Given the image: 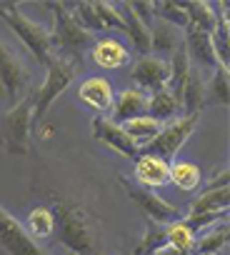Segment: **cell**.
<instances>
[{"instance_id": "obj_1", "label": "cell", "mask_w": 230, "mask_h": 255, "mask_svg": "<svg viewBox=\"0 0 230 255\" xmlns=\"http://www.w3.org/2000/svg\"><path fill=\"white\" fill-rule=\"evenodd\" d=\"M33 93L20 98L0 115V148L10 155H28L33 150Z\"/></svg>"}, {"instance_id": "obj_2", "label": "cell", "mask_w": 230, "mask_h": 255, "mask_svg": "<svg viewBox=\"0 0 230 255\" xmlns=\"http://www.w3.org/2000/svg\"><path fill=\"white\" fill-rule=\"evenodd\" d=\"M78 75H80V63L78 60L65 58V55H58V53L50 55V60L45 65V80L38 88V93H33V98H35V105H33V120H35V125L43 123V118L50 110V105L70 88V83Z\"/></svg>"}, {"instance_id": "obj_3", "label": "cell", "mask_w": 230, "mask_h": 255, "mask_svg": "<svg viewBox=\"0 0 230 255\" xmlns=\"http://www.w3.org/2000/svg\"><path fill=\"white\" fill-rule=\"evenodd\" d=\"M55 228L60 230V240L75 255H100V245L95 240L93 220L78 205H55Z\"/></svg>"}, {"instance_id": "obj_4", "label": "cell", "mask_w": 230, "mask_h": 255, "mask_svg": "<svg viewBox=\"0 0 230 255\" xmlns=\"http://www.w3.org/2000/svg\"><path fill=\"white\" fill-rule=\"evenodd\" d=\"M0 20L18 35V40L33 53V58L40 65H48L53 55V38L45 25L28 18L15 3H0Z\"/></svg>"}, {"instance_id": "obj_5", "label": "cell", "mask_w": 230, "mask_h": 255, "mask_svg": "<svg viewBox=\"0 0 230 255\" xmlns=\"http://www.w3.org/2000/svg\"><path fill=\"white\" fill-rule=\"evenodd\" d=\"M50 10L55 15V28L50 33L53 38V53L73 58V60H83L85 48H90L95 43V33L85 30L78 18L73 15V8L63 5V3H50Z\"/></svg>"}, {"instance_id": "obj_6", "label": "cell", "mask_w": 230, "mask_h": 255, "mask_svg": "<svg viewBox=\"0 0 230 255\" xmlns=\"http://www.w3.org/2000/svg\"><path fill=\"white\" fill-rule=\"evenodd\" d=\"M198 120H200V115H180V118H175L173 123H168L165 128H160V133L148 145H143L140 153L155 155V158L170 163L178 155V150L183 148V143L195 133Z\"/></svg>"}, {"instance_id": "obj_7", "label": "cell", "mask_w": 230, "mask_h": 255, "mask_svg": "<svg viewBox=\"0 0 230 255\" xmlns=\"http://www.w3.org/2000/svg\"><path fill=\"white\" fill-rule=\"evenodd\" d=\"M120 180H123L125 193L138 203V208L148 215V220L160 223V225H170V223H175V220H183V213H180V208H178L175 203H168V200H165L163 195H158L155 190L133 183L128 175H120Z\"/></svg>"}, {"instance_id": "obj_8", "label": "cell", "mask_w": 230, "mask_h": 255, "mask_svg": "<svg viewBox=\"0 0 230 255\" xmlns=\"http://www.w3.org/2000/svg\"><path fill=\"white\" fill-rule=\"evenodd\" d=\"M0 88H3L8 103L13 105L20 98V93L28 88V68L23 58L15 50H10L3 40H0Z\"/></svg>"}, {"instance_id": "obj_9", "label": "cell", "mask_w": 230, "mask_h": 255, "mask_svg": "<svg viewBox=\"0 0 230 255\" xmlns=\"http://www.w3.org/2000/svg\"><path fill=\"white\" fill-rule=\"evenodd\" d=\"M0 245L10 255H50L28 235V230L3 205H0Z\"/></svg>"}, {"instance_id": "obj_10", "label": "cell", "mask_w": 230, "mask_h": 255, "mask_svg": "<svg viewBox=\"0 0 230 255\" xmlns=\"http://www.w3.org/2000/svg\"><path fill=\"white\" fill-rule=\"evenodd\" d=\"M90 133H93L95 140L105 143L108 148H113L115 153H120V155H125V158H130V160H135V158L140 155V148L125 135L123 125L115 123V120L108 118V115H95V118H93Z\"/></svg>"}, {"instance_id": "obj_11", "label": "cell", "mask_w": 230, "mask_h": 255, "mask_svg": "<svg viewBox=\"0 0 230 255\" xmlns=\"http://www.w3.org/2000/svg\"><path fill=\"white\" fill-rule=\"evenodd\" d=\"M130 78L138 83V90H160V88H168V80H170V63L160 55H140L135 60V65L130 68Z\"/></svg>"}, {"instance_id": "obj_12", "label": "cell", "mask_w": 230, "mask_h": 255, "mask_svg": "<svg viewBox=\"0 0 230 255\" xmlns=\"http://www.w3.org/2000/svg\"><path fill=\"white\" fill-rule=\"evenodd\" d=\"M78 98L83 105H88L90 110H95L98 115H105L113 110V100H115V93H113V85L108 78H100V75H93V78H85L78 88Z\"/></svg>"}, {"instance_id": "obj_13", "label": "cell", "mask_w": 230, "mask_h": 255, "mask_svg": "<svg viewBox=\"0 0 230 255\" xmlns=\"http://www.w3.org/2000/svg\"><path fill=\"white\" fill-rule=\"evenodd\" d=\"M90 58L98 68L115 70V68H123V65L130 63V50L118 38H100V40L93 43Z\"/></svg>"}, {"instance_id": "obj_14", "label": "cell", "mask_w": 230, "mask_h": 255, "mask_svg": "<svg viewBox=\"0 0 230 255\" xmlns=\"http://www.w3.org/2000/svg\"><path fill=\"white\" fill-rule=\"evenodd\" d=\"M135 180H138V185L150 188V190L163 188L170 183V163H165L155 155L140 153L135 158Z\"/></svg>"}, {"instance_id": "obj_15", "label": "cell", "mask_w": 230, "mask_h": 255, "mask_svg": "<svg viewBox=\"0 0 230 255\" xmlns=\"http://www.w3.org/2000/svg\"><path fill=\"white\" fill-rule=\"evenodd\" d=\"M113 120L115 123H125L133 118L148 115V95L138 88H125L118 98L113 100Z\"/></svg>"}, {"instance_id": "obj_16", "label": "cell", "mask_w": 230, "mask_h": 255, "mask_svg": "<svg viewBox=\"0 0 230 255\" xmlns=\"http://www.w3.org/2000/svg\"><path fill=\"white\" fill-rule=\"evenodd\" d=\"M183 40H185L183 30L165 23V20H160V18H155V23L150 25V53L153 55H160V58L165 53L173 55L183 45Z\"/></svg>"}, {"instance_id": "obj_17", "label": "cell", "mask_w": 230, "mask_h": 255, "mask_svg": "<svg viewBox=\"0 0 230 255\" xmlns=\"http://www.w3.org/2000/svg\"><path fill=\"white\" fill-rule=\"evenodd\" d=\"M178 100H180V108H183L185 115H200L203 113V108L208 103H205V80H203L200 70L190 68V75H188Z\"/></svg>"}, {"instance_id": "obj_18", "label": "cell", "mask_w": 230, "mask_h": 255, "mask_svg": "<svg viewBox=\"0 0 230 255\" xmlns=\"http://www.w3.org/2000/svg\"><path fill=\"white\" fill-rule=\"evenodd\" d=\"M180 113H183L180 100H178V95L170 88H160V90H155L148 98V115L153 120H158V123L175 120V118H180Z\"/></svg>"}, {"instance_id": "obj_19", "label": "cell", "mask_w": 230, "mask_h": 255, "mask_svg": "<svg viewBox=\"0 0 230 255\" xmlns=\"http://www.w3.org/2000/svg\"><path fill=\"white\" fill-rule=\"evenodd\" d=\"M120 15H123V33L133 40V45L143 53V55H148L150 53V28L135 15V10H133V5L130 3H123L120 8Z\"/></svg>"}, {"instance_id": "obj_20", "label": "cell", "mask_w": 230, "mask_h": 255, "mask_svg": "<svg viewBox=\"0 0 230 255\" xmlns=\"http://www.w3.org/2000/svg\"><path fill=\"white\" fill-rule=\"evenodd\" d=\"M185 48H188L190 63H200V65H208V68L218 65V58H215V50H213V43H210V33L185 30Z\"/></svg>"}, {"instance_id": "obj_21", "label": "cell", "mask_w": 230, "mask_h": 255, "mask_svg": "<svg viewBox=\"0 0 230 255\" xmlns=\"http://www.w3.org/2000/svg\"><path fill=\"white\" fill-rule=\"evenodd\" d=\"M225 245H228V223H218L203 230L200 235H195V245L190 255H213V253L225 250Z\"/></svg>"}, {"instance_id": "obj_22", "label": "cell", "mask_w": 230, "mask_h": 255, "mask_svg": "<svg viewBox=\"0 0 230 255\" xmlns=\"http://www.w3.org/2000/svg\"><path fill=\"white\" fill-rule=\"evenodd\" d=\"M180 8L188 15V30L213 33L218 28V15L210 3H180Z\"/></svg>"}, {"instance_id": "obj_23", "label": "cell", "mask_w": 230, "mask_h": 255, "mask_svg": "<svg viewBox=\"0 0 230 255\" xmlns=\"http://www.w3.org/2000/svg\"><path fill=\"white\" fill-rule=\"evenodd\" d=\"M123 125V130H125V135L138 145V148H143V145H148L158 133H160V128H163V123H158V120H153L150 115H143V118H133V120H125V123H120Z\"/></svg>"}, {"instance_id": "obj_24", "label": "cell", "mask_w": 230, "mask_h": 255, "mask_svg": "<svg viewBox=\"0 0 230 255\" xmlns=\"http://www.w3.org/2000/svg\"><path fill=\"white\" fill-rule=\"evenodd\" d=\"M230 205V188H215V190H203L193 203L188 215H200V213H223Z\"/></svg>"}, {"instance_id": "obj_25", "label": "cell", "mask_w": 230, "mask_h": 255, "mask_svg": "<svg viewBox=\"0 0 230 255\" xmlns=\"http://www.w3.org/2000/svg\"><path fill=\"white\" fill-rule=\"evenodd\" d=\"M205 103H218L228 108L230 103V75L225 65H215L210 80L205 83Z\"/></svg>"}, {"instance_id": "obj_26", "label": "cell", "mask_w": 230, "mask_h": 255, "mask_svg": "<svg viewBox=\"0 0 230 255\" xmlns=\"http://www.w3.org/2000/svg\"><path fill=\"white\" fill-rule=\"evenodd\" d=\"M25 223H28L25 230L33 240H48L55 233V213L45 205H38L35 210H30Z\"/></svg>"}, {"instance_id": "obj_27", "label": "cell", "mask_w": 230, "mask_h": 255, "mask_svg": "<svg viewBox=\"0 0 230 255\" xmlns=\"http://www.w3.org/2000/svg\"><path fill=\"white\" fill-rule=\"evenodd\" d=\"M170 183H175L180 190L190 193V190H198L203 185V173L195 163L178 160V163H170Z\"/></svg>"}, {"instance_id": "obj_28", "label": "cell", "mask_w": 230, "mask_h": 255, "mask_svg": "<svg viewBox=\"0 0 230 255\" xmlns=\"http://www.w3.org/2000/svg\"><path fill=\"white\" fill-rule=\"evenodd\" d=\"M165 243L173 245L175 250H183V253L190 255V250H193V245H195V233H193L183 220H175V223L165 225Z\"/></svg>"}, {"instance_id": "obj_29", "label": "cell", "mask_w": 230, "mask_h": 255, "mask_svg": "<svg viewBox=\"0 0 230 255\" xmlns=\"http://www.w3.org/2000/svg\"><path fill=\"white\" fill-rule=\"evenodd\" d=\"M160 245H165V225L148 220V225H145V235H143L140 245L135 248V255H150V253L158 250Z\"/></svg>"}, {"instance_id": "obj_30", "label": "cell", "mask_w": 230, "mask_h": 255, "mask_svg": "<svg viewBox=\"0 0 230 255\" xmlns=\"http://www.w3.org/2000/svg\"><path fill=\"white\" fill-rule=\"evenodd\" d=\"M93 8H95V13H98V18H100L105 30H113V28L123 30L125 28L123 25V15H120V10L115 5H110V3H93Z\"/></svg>"}, {"instance_id": "obj_31", "label": "cell", "mask_w": 230, "mask_h": 255, "mask_svg": "<svg viewBox=\"0 0 230 255\" xmlns=\"http://www.w3.org/2000/svg\"><path fill=\"white\" fill-rule=\"evenodd\" d=\"M73 15H75L78 23H80L85 30H90V33L105 30L103 23H100V18H98V13H95V8H93V3H80V5H75V8H73Z\"/></svg>"}, {"instance_id": "obj_32", "label": "cell", "mask_w": 230, "mask_h": 255, "mask_svg": "<svg viewBox=\"0 0 230 255\" xmlns=\"http://www.w3.org/2000/svg\"><path fill=\"white\" fill-rule=\"evenodd\" d=\"M230 183V170L228 168H220L218 173H213V178L208 180V188L205 190H215V188H228Z\"/></svg>"}, {"instance_id": "obj_33", "label": "cell", "mask_w": 230, "mask_h": 255, "mask_svg": "<svg viewBox=\"0 0 230 255\" xmlns=\"http://www.w3.org/2000/svg\"><path fill=\"white\" fill-rule=\"evenodd\" d=\"M150 255H188V253H183V250H175L173 245H168V243H165V245H160L158 250H153Z\"/></svg>"}, {"instance_id": "obj_34", "label": "cell", "mask_w": 230, "mask_h": 255, "mask_svg": "<svg viewBox=\"0 0 230 255\" xmlns=\"http://www.w3.org/2000/svg\"><path fill=\"white\" fill-rule=\"evenodd\" d=\"M213 255H223V250H220V253H213Z\"/></svg>"}, {"instance_id": "obj_35", "label": "cell", "mask_w": 230, "mask_h": 255, "mask_svg": "<svg viewBox=\"0 0 230 255\" xmlns=\"http://www.w3.org/2000/svg\"><path fill=\"white\" fill-rule=\"evenodd\" d=\"M70 255H75V253H70Z\"/></svg>"}]
</instances>
